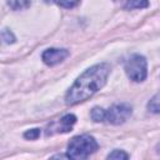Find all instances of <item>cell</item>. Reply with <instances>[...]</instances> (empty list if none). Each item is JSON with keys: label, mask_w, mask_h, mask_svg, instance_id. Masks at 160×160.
<instances>
[{"label": "cell", "mask_w": 160, "mask_h": 160, "mask_svg": "<svg viewBox=\"0 0 160 160\" xmlns=\"http://www.w3.org/2000/svg\"><path fill=\"white\" fill-rule=\"evenodd\" d=\"M99 145L91 135H79L70 140L66 150L69 159H86L98 150Z\"/></svg>", "instance_id": "obj_2"}, {"label": "cell", "mask_w": 160, "mask_h": 160, "mask_svg": "<svg viewBox=\"0 0 160 160\" xmlns=\"http://www.w3.org/2000/svg\"><path fill=\"white\" fill-rule=\"evenodd\" d=\"M76 122V116L72 114H66L64 115L61 119L51 122L45 134L49 135H54V134H62V132H69L72 129V125Z\"/></svg>", "instance_id": "obj_5"}, {"label": "cell", "mask_w": 160, "mask_h": 160, "mask_svg": "<svg viewBox=\"0 0 160 160\" xmlns=\"http://www.w3.org/2000/svg\"><path fill=\"white\" fill-rule=\"evenodd\" d=\"M54 2L58 4V5L61 6V8L70 9V8L76 6V5L80 2V0H54Z\"/></svg>", "instance_id": "obj_11"}, {"label": "cell", "mask_w": 160, "mask_h": 160, "mask_svg": "<svg viewBox=\"0 0 160 160\" xmlns=\"http://www.w3.org/2000/svg\"><path fill=\"white\" fill-rule=\"evenodd\" d=\"M108 159H129V155L122 150H114L108 155Z\"/></svg>", "instance_id": "obj_13"}, {"label": "cell", "mask_w": 160, "mask_h": 160, "mask_svg": "<svg viewBox=\"0 0 160 160\" xmlns=\"http://www.w3.org/2000/svg\"><path fill=\"white\" fill-rule=\"evenodd\" d=\"M8 4L12 10L26 9L30 6V0H8Z\"/></svg>", "instance_id": "obj_10"}, {"label": "cell", "mask_w": 160, "mask_h": 160, "mask_svg": "<svg viewBox=\"0 0 160 160\" xmlns=\"http://www.w3.org/2000/svg\"><path fill=\"white\" fill-rule=\"evenodd\" d=\"M1 38H2L4 42H6V44H12L15 41V36L9 29H4L1 31Z\"/></svg>", "instance_id": "obj_12"}, {"label": "cell", "mask_w": 160, "mask_h": 160, "mask_svg": "<svg viewBox=\"0 0 160 160\" xmlns=\"http://www.w3.org/2000/svg\"><path fill=\"white\" fill-rule=\"evenodd\" d=\"M110 70V65L106 62H100L86 69L66 92L65 102L68 105H76L91 98L105 85Z\"/></svg>", "instance_id": "obj_1"}, {"label": "cell", "mask_w": 160, "mask_h": 160, "mask_svg": "<svg viewBox=\"0 0 160 160\" xmlns=\"http://www.w3.org/2000/svg\"><path fill=\"white\" fill-rule=\"evenodd\" d=\"M68 56H69V51L66 49H55V48H51V49H46L42 52L41 59H42V61L46 65L54 66L56 64L62 62Z\"/></svg>", "instance_id": "obj_6"}, {"label": "cell", "mask_w": 160, "mask_h": 160, "mask_svg": "<svg viewBox=\"0 0 160 160\" xmlns=\"http://www.w3.org/2000/svg\"><path fill=\"white\" fill-rule=\"evenodd\" d=\"M125 8L129 10L132 9H144L149 6V0H124Z\"/></svg>", "instance_id": "obj_7"}, {"label": "cell", "mask_w": 160, "mask_h": 160, "mask_svg": "<svg viewBox=\"0 0 160 160\" xmlns=\"http://www.w3.org/2000/svg\"><path fill=\"white\" fill-rule=\"evenodd\" d=\"M105 111L102 108H94L91 110V119L95 121V122H101V121H105Z\"/></svg>", "instance_id": "obj_9"}, {"label": "cell", "mask_w": 160, "mask_h": 160, "mask_svg": "<svg viewBox=\"0 0 160 160\" xmlns=\"http://www.w3.org/2000/svg\"><path fill=\"white\" fill-rule=\"evenodd\" d=\"M125 71L130 80L135 82H141L146 79L148 75V64L146 59L142 55L134 54L125 62Z\"/></svg>", "instance_id": "obj_3"}, {"label": "cell", "mask_w": 160, "mask_h": 160, "mask_svg": "<svg viewBox=\"0 0 160 160\" xmlns=\"http://www.w3.org/2000/svg\"><path fill=\"white\" fill-rule=\"evenodd\" d=\"M148 110L152 114H159L160 112V92L154 95L151 100L148 102Z\"/></svg>", "instance_id": "obj_8"}, {"label": "cell", "mask_w": 160, "mask_h": 160, "mask_svg": "<svg viewBox=\"0 0 160 160\" xmlns=\"http://www.w3.org/2000/svg\"><path fill=\"white\" fill-rule=\"evenodd\" d=\"M40 136V129H31L24 132V138L29 140H36Z\"/></svg>", "instance_id": "obj_14"}, {"label": "cell", "mask_w": 160, "mask_h": 160, "mask_svg": "<svg viewBox=\"0 0 160 160\" xmlns=\"http://www.w3.org/2000/svg\"><path fill=\"white\" fill-rule=\"evenodd\" d=\"M132 114V108L129 104H116L105 111V121L112 125H120L125 122Z\"/></svg>", "instance_id": "obj_4"}]
</instances>
